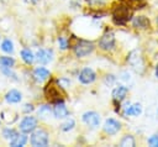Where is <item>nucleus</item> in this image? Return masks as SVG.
Returning <instances> with one entry per match:
<instances>
[{"label":"nucleus","instance_id":"6","mask_svg":"<svg viewBox=\"0 0 158 147\" xmlns=\"http://www.w3.org/2000/svg\"><path fill=\"white\" fill-rule=\"evenodd\" d=\"M83 121L91 128H96L100 125V115L95 111H88L83 115Z\"/></svg>","mask_w":158,"mask_h":147},{"label":"nucleus","instance_id":"3","mask_svg":"<svg viewBox=\"0 0 158 147\" xmlns=\"http://www.w3.org/2000/svg\"><path fill=\"white\" fill-rule=\"evenodd\" d=\"M127 62L131 64V67L137 72V73H142L144 69V64H143V59L141 57V53L138 51H132L128 54Z\"/></svg>","mask_w":158,"mask_h":147},{"label":"nucleus","instance_id":"7","mask_svg":"<svg viewBox=\"0 0 158 147\" xmlns=\"http://www.w3.org/2000/svg\"><path fill=\"white\" fill-rule=\"evenodd\" d=\"M99 46H100L101 49H105V51L112 49L114 46H115V36H114V33L112 32L104 33L102 37L99 41Z\"/></svg>","mask_w":158,"mask_h":147},{"label":"nucleus","instance_id":"18","mask_svg":"<svg viewBox=\"0 0 158 147\" xmlns=\"http://www.w3.org/2000/svg\"><path fill=\"white\" fill-rule=\"evenodd\" d=\"M133 26L136 28H147L149 26V20L144 16H137L133 19Z\"/></svg>","mask_w":158,"mask_h":147},{"label":"nucleus","instance_id":"2","mask_svg":"<svg viewBox=\"0 0 158 147\" xmlns=\"http://www.w3.org/2000/svg\"><path fill=\"white\" fill-rule=\"evenodd\" d=\"M132 9L127 5H117L112 11V17L115 23L117 25H125L128 20L132 17Z\"/></svg>","mask_w":158,"mask_h":147},{"label":"nucleus","instance_id":"24","mask_svg":"<svg viewBox=\"0 0 158 147\" xmlns=\"http://www.w3.org/2000/svg\"><path fill=\"white\" fill-rule=\"evenodd\" d=\"M1 49H2L4 52H6V53H12V51H14L12 42H11L10 40H5V41L2 42V44H1Z\"/></svg>","mask_w":158,"mask_h":147},{"label":"nucleus","instance_id":"12","mask_svg":"<svg viewBox=\"0 0 158 147\" xmlns=\"http://www.w3.org/2000/svg\"><path fill=\"white\" fill-rule=\"evenodd\" d=\"M127 91H128V89H127L126 86L118 85V86H116V88L112 90V99H114L116 103H120V101H122V100L126 98Z\"/></svg>","mask_w":158,"mask_h":147},{"label":"nucleus","instance_id":"22","mask_svg":"<svg viewBox=\"0 0 158 147\" xmlns=\"http://www.w3.org/2000/svg\"><path fill=\"white\" fill-rule=\"evenodd\" d=\"M135 145H136L135 138H133L131 135L125 136V137L121 140V142H120V146H122V147H133Z\"/></svg>","mask_w":158,"mask_h":147},{"label":"nucleus","instance_id":"5","mask_svg":"<svg viewBox=\"0 0 158 147\" xmlns=\"http://www.w3.org/2000/svg\"><path fill=\"white\" fill-rule=\"evenodd\" d=\"M93 49H94V44L89 41H83V40H80L74 47V52L78 57H85L90 54Z\"/></svg>","mask_w":158,"mask_h":147},{"label":"nucleus","instance_id":"28","mask_svg":"<svg viewBox=\"0 0 158 147\" xmlns=\"http://www.w3.org/2000/svg\"><path fill=\"white\" fill-rule=\"evenodd\" d=\"M58 43H59V47H60L62 49L68 48V41H67L65 37H59V38H58Z\"/></svg>","mask_w":158,"mask_h":147},{"label":"nucleus","instance_id":"17","mask_svg":"<svg viewBox=\"0 0 158 147\" xmlns=\"http://www.w3.org/2000/svg\"><path fill=\"white\" fill-rule=\"evenodd\" d=\"M33 77H35L36 80L42 82V80H44V79H47V78L49 77V70H47V69L43 68V67H40V68L35 69V72H33Z\"/></svg>","mask_w":158,"mask_h":147},{"label":"nucleus","instance_id":"26","mask_svg":"<svg viewBox=\"0 0 158 147\" xmlns=\"http://www.w3.org/2000/svg\"><path fill=\"white\" fill-rule=\"evenodd\" d=\"M74 125H75V122H74V120L73 119H68L65 122H63L62 124V130L63 131H69V130H72L73 127H74Z\"/></svg>","mask_w":158,"mask_h":147},{"label":"nucleus","instance_id":"30","mask_svg":"<svg viewBox=\"0 0 158 147\" xmlns=\"http://www.w3.org/2000/svg\"><path fill=\"white\" fill-rule=\"evenodd\" d=\"M114 80H115L114 75H110V79H109V78H106V79H105V83L110 85V84H112V83H114Z\"/></svg>","mask_w":158,"mask_h":147},{"label":"nucleus","instance_id":"14","mask_svg":"<svg viewBox=\"0 0 158 147\" xmlns=\"http://www.w3.org/2000/svg\"><path fill=\"white\" fill-rule=\"evenodd\" d=\"M21 99H22L21 93H20L19 90H15V89L10 90V91L5 95V100H6L9 104H16V103H20Z\"/></svg>","mask_w":158,"mask_h":147},{"label":"nucleus","instance_id":"31","mask_svg":"<svg viewBox=\"0 0 158 147\" xmlns=\"http://www.w3.org/2000/svg\"><path fill=\"white\" fill-rule=\"evenodd\" d=\"M156 75L158 77V64H157V67H156Z\"/></svg>","mask_w":158,"mask_h":147},{"label":"nucleus","instance_id":"8","mask_svg":"<svg viewBox=\"0 0 158 147\" xmlns=\"http://www.w3.org/2000/svg\"><path fill=\"white\" fill-rule=\"evenodd\" d=\"M37 126V120L32 116H26L21 122H20V130L25 133L32 132Z\"/></svg>","mask_w":158,"mask_h":147},{"label":"nucleus","instance_id":"29","mask_svg":"<svg viewBox=\"0 0 158 147\" xmlns=\"http://www.w3.org/2000/svg\"><path fill=\"white\" fill-rule=\"evenodd\" d=\"M32 110H33V105L32 104H26L25 107H23V111L25 112H31Z\"/></svg>","mask_w":158,"mask_h":147},{"label":"nucleus","instance_id":"23","mask_svg":"<svg viewBox=\"0 0 158 147\" xmlns=\"http://www.w3.org/2000/svg\"><path fill=\"white\" fill-rule=\"evenodd\" d=\"M17 135H19V133H17L14 128H5V130L2 131L4 138H6V140H9V141H12Z\"/></svg>","mask_w":158,"mask_h":147},{"label":"nucleus","instance_id":"10","mask_svg":"<svg viewBox=\"0 0 158 147\" xmlns=\"http://www.w3.org/2000/svg\"><path fill=\"white\" fill-rule=\"evenodd\" d=\"M120 128H121L120 122L116 121V120H114V119H107V120L105 121V124H104V131H105L106 133H109V135L116 133Z\"/></svg>","mask_w":158,"mask_h":147},{"label":"nucleus","instance_id":"25","mask_svg":"<svg viewBox=\"0 0 158 147\" xmlns=\"http://www.w3.org/2000/svg\"><path fill=\"white\" fill-rule=\"evenodd\" d=\"M15 61L11 57H0V65L1 67H12Z\"/></svg>","mask_w":158,"mask_h":147},{"label":"nucleus","instance_id":"4","mask_svg":"<svg viewBox=\"0 0 158 147\" xmlns=\"http://www.w3.org/2000/svg\"><path fill=\"white\" fill-rule=\"evenodd\" d=\"M31 143L36 147H44L48 145V133L44 130H37L31 136Z\"/></svg>","mask_w":158,"mask_h":147},{"label":"nucleus","instance_id":"20","mask_svg":"<svg viewBox=\"0 0 158 147\" xmlns=\"http://www.w3.org/2000/svg\"><path fill=\"white\" fill-rule=\"evenodd\" d=\"M26 141H27L26 135H17L12 141H10V146H12V147H21V146H23L26 143Z\"/></svg>","mask_w":158,"mask_h":147},{"label":"nucleus","instance_id":"32","mask_svg":"<svg viewBox=\"0 0 158 147\" xmlns=\"http://www.w3.org/2000/svg\"><path fill=\"white\" fill-rule=\"evenodd\" d=\"M157 22H158V17H157Z\"/></svg>","mask_w":158,"mask_h":147},{"label":"nucleus","instance_id":"19","mask_svg":"<svg viewBox=\"0 0 158 147\" xmlns=\"http://www.w3.org/2000/svg\"><path fill=\"white\" fill-rule=\"evenodd\" d=\"M21 57H22V59H23L27 64H32L33 61H35V56H33V53H32L28 48H23V49L21 51Z\"/></svg>","mask_w":158,"mask_h":147},{"label":"nucleus","instance_id":"9","mask_svg":"<svg viewBox=\"0 0 158 147\" xmlns=\"http://www.w3.org/2000/svg\"><path fill=\"white\" fill-rule=\"evenodd\" d=\"M96 75H95V72L90 68H84L80 74H79V80L83 83V84H90L95 80Z\"/></svg>","mask_w":158,"mask_h":147},{"label":"nucleus","instance_id":"27","mask_svg":"<svg viewBox=\"0 0 158 147\" xmlns=\"http://www.w3.org/2000/svg\"><path fill=\"white\" fill-rule=\"evenodd\" d=\"M148 143L152 147H158V135H153L148 138Z\"/></svg>","mask_w":158,"mask_h":147},{"label":"nucleus","instance_id":"16","mask_svg":"<svg viewBox=\"0 0 158 147\" xmlns=\"http://www.w3.org/2000/svg\"><path fill=\"white\" fill-rule=\"evenodd\" d=\"M141 112H142V106H141V104H133V105H128V104H127V107H126L125 111H123L125 116H128V115L138 116Z\"/></svg>","mask_w":158,"mask_h":147},{"label":"nucleus","instance_id":"13","mask_svg":"<svg viewBox=\"0 0 158 147\" xmlns=\"http://www.w3.org/2000/svg\"><path fill=\"white\" fill-rule=\"evenodd\" d=\"M53 114L57 119H64L65 116H68V110H67L65 105L63 104V101L56 103V105L53 107Z\"/></svg>","mask_w":158,"mask_h":147},{"label":"nucleus","instance_id":"21","mask_svg":"<svg viewBox=\"0 0 158 147\" xmlns=\"http://www.w3.org/2000/svg\"><path fill=\"white\" fill-rule=\"evenodd\" d=\"M51 112H52V110H51V107H49L48 105H42V106L38 109V116H40L41 119H47V117H49V116H51Z\"/></svg>","mask_w":158,"mask_h":147},{"label":"nucleus","instance_id":"11","mask_svg":"<svg viewBox=\"0 0 158 147\" xmlns=\"http://www.w3.org/2000/svg\"><path fill=\"white\" fill-rule=\"evenodd\" d=\"M52 51L51 49H38L37 53H36V59L42 63V64H46L48 62L52 61Z\"/></svg>","mask_w":158,"mask_h":147},{"label":"nucleus","instance_id":"15","mask_svg":"<svg viewBox=\"0 0 158 147\" xmlns=\"http://www.w3.org/2000/svg\"><path fill=\"white\" fill-rule=\"evenodd\" d=\"M1 117L2 120L6 122V124H12L14 121L17 120V112L11 110V109H7V110H2L1 111Z\"/></svg>","mask_w":158,"mask_h":147},{"label":"nucleus","instance_id":"1","mask_svg":"<svg viewBox=\"0 0 158 147\" xmlns=\"http://www.w3.org/2000/svg\"><path fill=\"white\" fill-rule=\"evenodd\" d=\"M44 96L46 99L49 101V103H60L64 100V91L62 90L60 88V84L57 85V82L56 80H51L46 88H44Z\"/></svg>","mask_w":158,"mask_h":147}]
</instances>
